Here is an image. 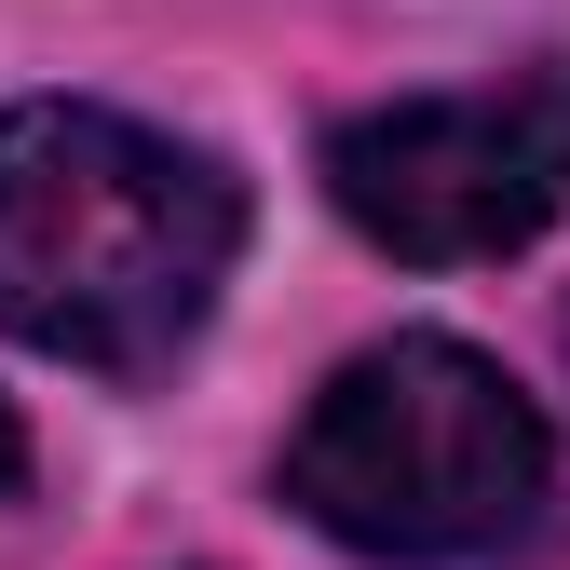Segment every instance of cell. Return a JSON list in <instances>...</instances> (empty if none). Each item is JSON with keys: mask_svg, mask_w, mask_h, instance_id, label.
<instances>
[{"mask_svg": "<svg viewBox=\"0 0 570 570\" xmlns=\"http://www.w3.org/2000/svg\"><path fill=\"white\" fill-rule=\"evenodd\" d=\"M245 245V190L218 150L96 96L0 109V340L96 381H150L190 353Z\"/></svg>", "mask_w": 570, "mask_h": 570, "instance_id": "6da1fadb", "label": "cell"}, {"mask_svg": "<svg viewBox=\"0 0 570 570\" xmlns=\"http://www.w3.org/2000/svg\"><path fill=\"white\" fill-rule=\"evenodd\" d=\"M557 435L543 407L489 367L475 340L394 326L299 407L285 435V503L326 543L394 557V570H449V557H503L543 530Z\"/></svg>", "mask_w": 570, "mask_h": 570, "instance_id": "7a4b0ae2", "label": "cell"}, {"mask_svg": "<svg viewBox=\"0 0 570 570\" xmlns=\"http://www.w3.org/2000/svg\"><path fill=\"white\" fill-rule=\"evenodd\" d=\"M326 204L381 258H421V272L543 245L570 218V55H530L462 96L353 109L326 136Z\"/></svg>", "mask_w": 570, "mask_h": 570, "instance_id": "3957f363", "label": "cell"}, {"mask_svg": "<svg viewBox=\"0 0 570 570\" xmlns=\"http://www.w3.org/2000/svg\"><path fill=\"white\" fill-rule=\"evenodd\" d=\"M28 489V435H14V407H0V503Z\"/></svg>", "mask_w": 570, "mask_h": 570, "instance_id": "277c9868", "label": "cell"}]
</instances>
